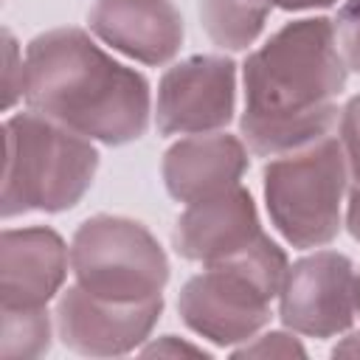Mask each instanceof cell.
I'll list each match as a JSON object with an SVG mask.
<instances>
[{
  "label": "cell",
  "instance_id": "6da1fadb",
  "mask_svg": "<svg viewBox=\"0 0 360 360\" xmlns=\"http://www.w3.org/2000/svg\"><path fill=\"white\" fill-rule=\"evenodd\" d=\"M346 76L332 20L284 22L242 65L245 146L259 158H276L329 135L340 121L338 96Z\"/></svg>",
  "mask_w": 360,
  "mask_h": 360
},
{
  "label": "cell",
  "instance_id": "7a4b0ae2",
  "mask_svg": "<svg viewBox=\"0 0 360 360\" xmlns=\"http://www.w3.org/2000/svg\"><path fill=\"white\" fill-rule=\"evenodd\" d=\"M28 110L104 146H124L149 129L152 87L73 25L37 34L22 56Z\"/></svg>",
  "mask_w": 360,
  "mask_h": 360
},
{
  "label": "cell",
  "instance_id": "3957f363",
  "mask_svg": "<svg viewBox=\"0 0 360 360\" xmlns=\"http://www.w3.org/2000/svg\"><path fill=\"white\" fill-rule=\"evenodd\" d=\"M3 219L42 211L62 214L79 205L98 172V149L90 138L28 110L3 121Z\"/></svg>",
  "mask_w": 360,
  "mask_h": 360
},
{
  "label": "cell",
  "instance_id": "277c9868",
  "mask_svg": "<svg viewBox=\"0 0 360 360\" xmlns=\"http://www.w3.org/2000/svg\"><path fill=\"white\" fill-rule=\"evenodd\" d=\"M290 270L284 248L262 233L242 253L202 264L177 295L180 321L214 346L233 349L259 335L270 321V301L278 298Z\"/></svg>",
  "mask_w": 360,
  "mask_h": 360
},
{
  "label": "cell",
  "instance_id": "5b68a950",
  "mask_svg": "<svg viewBox=\"0 0 360 360\" xmlns=\"http://www.w3.org/2000/svg\"><path fill=\"white\" fill-rule=\"evenodd\" d=\"M262 186L267 217L287 245L323 248L340 233L349 169L335 132L267 160Z\"/></svg>",
  "mask_w": 360,
  "mask_h": 360
},
{
  "label": "cell",
  "instance_id": "8992f818",
  "mask_svg": "<svg viewBox=\"0 0 360 360\" xmlns=\"http://www.w3.org/2000/svg\"><path fill=\"white\" fill-rule=\"evenodd\" d=\"M70 270L79 287L98 298L146 301L163 295L169 259L152 231L129 217H87L70 239Z\"/></svg>",
  "mask_w": 360,
  "mask_h": 360
},
{
  "label": "cell",
  "instance_id": "52a82bcc",
  "mask_svg": "<svg viewBox=\"0 0 360 360\" xmlns=\"http://www.w3.org/2000/svg\"><path fill=\"white\" fill-rule=\"evenodd\" d=\"M357 315V267L346 253L315 250L290 264L278 318L287 329L307 338H335L349 332Z\"/></svg>",
  "mask_w": 360,
  "mask_h": 360
},
{
  "label": "cell",
  "instance_id": "ba28073f",
  "mask_svg": "<svg viewBox=\"0 0 360 360\" xmlns=\"http://www.w3.org/2000/svg\"><path fill=\"white\" fill-rule=\"evenodd\" d=\"M152 112L160 135H200L228 127L236 112V62L219 53L174 62L158 82Z\"/></svg>",
  "mask_w": 360,
  "mask_h": 360
},
{
  "label": "cell",
  "instance_id": "9c48e42d",
  "mask_svg": "<svg viewBox=\"0 0 360 360\" xmlns=\"http://www.w3.org/2000/svg\"><path fill=\"white\" fill-rule=\"evenodd\" d=\"M163 315V295L146 301L98 298L76 281L56 301L59 340L84 357H118L141 349Z\"/></svg>",
  "mask_w": 360,
  "mask_h": 360
},
{
  "label": "cell",
  "instance_id": "30bf717a",
  "mask_svg": "<svg viewBox=\"0 0 360 360\" xmlns=\"http://www.w3.org/2000/svg\"><path fill=\"white\" fill-rule=\"evenodd\" d=\"M262 233L253 194L245 186H236L186 205L172 228V248L188 262L214 264L242 253Z\"/></svg>",
  "mask_w": 360,
  "mask_h": 360
},
{
  "label": "cell",
  "instance_id": "8fae6325",
  "mask_svg": "<svg viewBox=\"0 0 360 360\" xmlns=\"http://www.w3.org/2000/svg\"><path fill=\"white\" fill-rule=\"evenodd\" d=\"M87 25L96 39L141 65L174 59L186 34L172 0H96Z\"/></svg>",
  "mask_w": 360,
  "mask_h": 360
},
{
  "label": "cell",
  "instance_id": "7c38bea8",
  "mask_svg": "<svg viewBox=\"0 0 360 360\" xmlns=\"http://www.w3.org/2000/svg\"><path fill=\"white\" fill-rule=\"evenodd\" d=\"M70 248L48 225L6 228L0 236L3 307H45L68 278Z\"/></svg>",
  "mask_w": 360,
  "mask_h": 360
},
{
  "label": "cell",
  "instance_id": "4fadbf2b",
  "mask_svg": "<svg viewBox=\"0 0 360 360\" xmlns=\"http://www.w3.org/2000/svg\"><path fill=\"white\" fill-rule=\"evenodd\" d=\"M248 146L231 132H200L174 141L160 163L163 186L172 200L191 205L197 200L236 188L250 166Z\"/></svg>",
  "mask_w": 360,
  "mask_h": 360
},
{
  "label": "cell",
  "instance_id": "5bb4252c",
  "mask_svg": "<svg viewBox=\"0 0 360 360\" xmlns=\"http://www.w3.org/2000/svg\"><path fill=\"white\" fill-rule=\"evenodd\" d=\"M270 3L267 0H200V20L208 39L225 51H248L264 22Z\"/></svg>",
  "mask_w": 360,
  "mask_h": 360
},
{
  "label": "cell",
  "instance_id": "9a60e30c",
  "mask_svg": "<svg viewBox=\"0 0 360 360\" xmlns=\"http://www.w3.org/2000/svg\"><path fill=\"white\" fill-rule=\"evenodd\" d=\"M51 349V318L45 307H3L0 357H42Z\"/></svg>",
  "mask_w": 360,
  "mask_h": 360
},
{
  "label": "cell",
  "instance_id": "2e32d148",
  "mask_svg": "<svg viewBox=\"0 0 360 360\" xmlns=\"http://www.w3.org/2000/svg\"><path fill=\"white\" fill-rule=\"evenodd\" d=\"M233 357H307L304 343L295 338V332L270 329L264 335H253L250 340L231 349Z\"/></svg>",
  "mask_w": 360,
  "mask_h": 360
},
{
  "label": "cell",
  "instance_id": "e0dca14e",
  "mask_svg": "<svg viewBox=\"0 0 360 360\" xmlns=\"http://www.w3.org/2000/svg\"><path fill=\"white\" fill-rule=\"evenodd\" d=\"M332 28L346 68L360 73V0H346L335 14Z\"/></svg>",
  "mask_w": 360,
  "mask_h": 360
},
{
  "label": "cell",
  "instance_id": "ac0fdd59",
  "mask_svg": "<svg viewBox=\"0 0 360 360\" xmlns=\"http://www.w3.org/2000/svg\"><path fill=\"white\" fill-rule=\"evenodd\" d=\"M338 138L346 155V169H349V183L360 186V93L346 101L340 110L338 121Z\"/></svg>",
  "mask_w": 360,
  "mask_h": 360
},
{
  "label": "cell",
  "instance_id": "d6986e66",
  "mask_svg": "<svg viewBox=\"0 0 360 360\" xmlns=\"http://www.w3.org/2000/svg\"><path fill=\"white\" fill-rule=\"evenodd\" d=\"M3 59H6V73H3V110H11L22 98V53L17 48L14 34L6 28L3 31Z\"/></svg>",
  "mask_w": 360,
  "mask_h": 360
},
{
  "label": "cell",
  "instance_id": "ffe728a7",
  "mask_svg": "<svg viewBox=\"0 0 360 360\" xmlns=\"http://www.w3.org/2000/svg\"><path fill=\"white\" fill-rule=\"evenodd\" d=\"M141 354L152 357V354H163V357H177V354H194V357H208V352L202 346H194L188 340H180L177 335H163L158 340H149L138 349Z\"/></svg>",
  "mask_w": 360,
  "mask_h": 360
},
{
  "label": "cell",
  "instance_id": "44dd1931",
  "mask_svg": "<svg viewBox=\"0 0 360 360\" xmlns=\"http://www.w3.org/2000/svg\"><path fill=\"white\" fill-rule=\"evenodd\" d=\"M346 197V231L354 242H360V186H349Z\"/></svg>",
  "mask_w": 360,
  "mask_h": 360
},
{
  "label": "cell",
  "instance_id": "7402d4cb",
  "mask_svg": "<svg viewBox=\"0 0 360 360\" xmlns=\"http://www.w3.org/2000/svg\"><path fill=\"white\" fill-rule=\"evenodd\" d=\"M267 3L284 11H309V8H329L338 0H267Z\"/></svg>",
  "mask_w": 360,
  "mask_h": 360
},
{
  "label": "cell",
  "instance_id": "603a6c76",
  "mask_svg": "<svg viewBox=\"0 0 360 360\" xmlns=\"http://www.w3.org/2000/svg\"><path fill=\"white\" fill-rule=\"evenodd\" d=\"M332 357H360V329L338 340V346L332 349Z\"/></svg>",
  "mask_w": 360,
  "mask_h": 360
},
{
  "label": "cell",
  "instance_id": "cb8c5ba5",
  "mask_svg": "<svg viewBox=\"0 0 360 360\" xmlns=\"http://www.w3.org/2000/svg\"><path fill=\"white\" fill-rule=\"evenodd\" d=\"M357 315H360V270H357Z\"/></svg>",
  "mask_w": 360,
  "mask_h": 360
}]
</instances>
